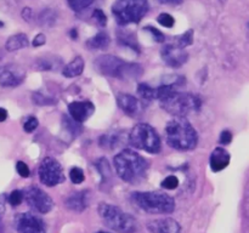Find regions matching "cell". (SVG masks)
I'll return each mask as SVG.
<instances>
[{
  "mask_svg": "<svg viewBox=\"0 0 249 233\" xmlns=\"http://www.w3.org/2000/svg\"><path fill=\"white\" fill-rule=\"evenodd\" d=\"M117 175L129 183H136L146 176L147 160L133 150H123L113 159Z\"/></svg>",
  "mask_w": 249,
  "mask_h": 233,
  "instance_id": "obj_1",
  "label": "cell"
},
{
  "mask_svg": "<svg viewBox=\"0 0 249 233\" xmlns=\"http://www.w3.org/2000/svg\"><path fill=\"white\" fill-rule=\"evenodd\" d=\"M165 138L170 147L178 150H191L198 142V135L185 116H174L165 128Z\"/></svg>",
  "mask_w": 249,
  "mask_h": 233,
  "instance_id": "obj_2",
  "label": "cell"
},
{
  "mask_svg": "<svg viewBox=\"0 0 249 233\" xmlns=\"http://www.w3.org/2000/svg\"><path fill=\"white\" fill-rule=\"evenodd\" d=\"M94 66L97 72L101 74L111 78H118V79L138 78L142 73L140 65L125 62L113 55L100 56L95 60Z\"/></svg>",
  "mask_w": 249,
  "mask_h": 233,
  "instance_id": "obj_3",
  "label": "cell"
},
{
  "mask_svg": "<svg viewBox=\"0 0 249 233\" xmlns=\"http://www.w3.org/2000/svg\"><path fill=\"white\" fill-rule=\"evenodd\" d=\"M99 215L107 227L121 233H134L138 230V222L128 213L116 205L101 203L99 205Z\"/></svg>",
  "mask_w": 249,
  "mask_h": 233,
  "instance_id": "obj_4",
  "label": "cell"
},
{
  "mask_svg": "<svg viewBox=\"0 0 249 233\" xmlns=\"http://www.w3.org/2000/svg\"><path fill=\"white\" fill-rule=\"evenodd\" d=\"M160 106L173 116H185L192 111L201 108V99L187 92H180L178 90L169 92L160 100Z\"/></svg>",
  "mask_w": 249,
  "mask_h": 233,
  "instance_id": "obj_5",
  "label": "cell"
},
{
  "mask_svg": "<svg viewBox=\"0 0 249 233\" xmlns=\"http://www.w3.org/2000/svg\"><path fill=\"white\" fill-rule=\"evenodd\" d=\"M136 205L148 214H170L175 210V200L163 192H135L131 196Z\"/></svg>",
  "mask_w": 249,
  "mask_h": 233,
  "instance_id": "obj_6",
  "label": "cell"
},
{
  "mask_svg": "<svg viewBox=\"0 0 249 233\" xmlns=\"http://www.w3.org/2000/svg\"><path fill=\"white\" fill-rule=\"evenodd\" d=\"M147 11V0H117L112 5V14L121 26L138 23Z\"/></svg>",
  "mask_w": 249,
  "mask_h": 233,
  "instance_id": "obj_7",
  "label": "cell"
},
{
  "mask_svg": "<svg viewBox=\"0 0 249 233\" xmlns=\"http://www.w3.org/2000/svg\"><path fill=\"white\" fill-rule=\"evenodd\" d=\"M129 143L138 150L148 153H158L160 150V138L157 131L146 123L136 124L129 133Z\"/></svg>",
  "mask_w": 249,
  "mask_h": 233,
  "instance_id": "obj_8",
  "label": "cell"
},
{
  "mask_svg": "<svg viewBox=\"0 0 249 233\" xmlns=\"http://www.w3.org/2000/svg\"><path fill=\"white\" fill-rule=\"evenodd\" d=\"M38 174L40 181L49 187H53L65 181L62 165L53 157H45L41 160Z\"/></svg>",
  "mask_w": 249,
  "mask_h": 233,
  "instance_id": "obj_9",
  "label": "cell"
},
{
  "mask_svg": "<svg viewBox=\"0 0 249 233\" xmlns=\"http://www.w3.org/2000/svg\"><path fill=\"white\" fill-rule=\"evenodd\" d=\"M24 200L34 211L39 214H48L53 210V201L49 194L41 188L36 186H31L23 193Z\"/></svg>",
  "mask_w": 249,
  "mask_h": 233,
  "instance_id": "obj_10",
  "label": "cell"
},
{
  "mask_svg": "<svg viewBox=\"0 0 249 233\" xmlns=\"http://www.w3.org/2000/svg\"><path fill=\"white\" fill-rule=\"evenodd\" d=\"M15 228L17 233H46L43 218L33 213H19L15 216Z\"/></svg>",
  "mask_w": 249,
  "mask_h": 233,
  "instance_id": "obj_11",
  "label": "cell"
},
{
  "mask_svg": "<svg viewBox=\"0 0 249 233\" xmlns=\"http://www.w3.org/2000/svg\"><path fill=\"white\" fill-rule=\"evenodd\" d=\"M26 78L23 68L16 65H5L0 67V85L2 87H15L22 84Z\"/></svg>",
  "mask_w": 249,
  "mask_h": 233,
  "instance_id": "obj_12",
  "label": "cell"
},
{
  "mask_svg": "<svg viewBox=\"0 0 249 233\" xmlns=\"http://www.w3.org/2000/svg\"><path fill=\"white\" fill-rule=\"evenodd\" d=\"M160 57L170 67L180 68L187 62L189 53L180 46L168 44V45L163 46V49L160 50Z\"/></svg>",
  "mask_w": 249,
  "mask_h": 233,
  "instance_id": "obj_13",
  "label": "cell"
},
{
  "mask_svg": "<svg viewBox=\"0 0 249 233\" xmlns=\"http://www.w3.org/2000/svg\"><path fill=\"white\" fill-rule=\"evenodd\" d=\"M94 111V104L89 101H75L68 106L71 118L77 123H83V121L88 120L92 116Z\"/></svg>",
  "mask_w": 249,
  "mask_h": 233,
  "instance_id": "obj_14",
  "label": "cell"
},
{
  "mask_svg": "<svg viewBox=\"0 0 249 233\" xmlns=\"http://www.w3.org/2000/svg\"><path fill=\"white\" fill-rule=\"evenodd\" d=\"M117 103H118L119 108L126 113L128 116H138L141 111H142V103L138 97L133 96L129 94H118L117 95Z\"/></svg>",
  "mask_w": 249,
  "mask_h": 233,
  "instance_id": "obj_15",
  "label": "cell"
},
{
  "mask_svg": "<svg viewBox=\"0 0 249 233\" xmlns=\"http://www.w3.org/2000/svg\"><path fill=\"white\" fill-rule=\"evenodd\" d=\"M148 231L151 233H180L181 227L174 218L165 217L148 223Z\"/></svg>",
  "mask_w": 249,
  "mask_h": 233,
  "instance_id": "obj_16",
  "label": "cell"
},
{
  "mask_svg": "<svg viewBox=\"0 0 249 233\" xmlns=\"http://www.w3.org/2000/svg\"><path fill=\"white\" fill-rule=\"evenodd\" d=\"M231 155L225 148L223 147H216L215 150L212 152L211 159H209V164H211V169L214 172H219L228 167L230 164Z\"/></svg>",
  "mask_w": 249,
  "mask_h": 233,
  "instance_id": "obj_17",
  "label": "cell"
},
{
  "mask_svg": "<svg viewBox=\"0 0 249 233\" xmlns=\"http://www.w3.org/2000/svg\"><path fill=\"white\" fill-rule=\"evenodd\" d=\"M66 206L74 213H82L87 208V193L77 192L66 199Z\"/></svg>",
  "mask_w": 249,
  "mask_h": 233,
  "instance_id": "obj_18",
  "label": "cell"
},
{
  "mask_svg": "<svg viewBox=\"0 0 249 233\" xmlns=\"http://www.w3.org/2000/svg\"><path fill=\"white\" fill-rule=\"evenodd\" d=\"M29 44L28 40V36L27 34L24 33H18V34H15V35H11L9 39L6 40L5 43V49L10 52L12 51H17V50H21V49L27 48Z\"/></svg>",
  "mask_w": 249,
  "mask_h": 233,
  "instance_id": "obj_19",
  "label": "cell"
},
{
  "mask_svg": "<svg viewBox=\"0 0 249 233\" xmlns=\"http://www.w3.org/2000/svg\"><path fill=\"white\" fill-rule=\"evenodd\" d=\"M84 60H83L80 56H77V57L73 58L62 70V74L65 75L66 78H74L78 77L83 73L84 70Z\"/></svg>",
  "mask_w": 249,
  "mask_h": 233,
  "instance_id": "obj_20",
  "label": "cell"
},
{
  "mask_svg": "<svg viewBox=\"0 0 249 233\" xmlns=\"http://www.w3.org/2000/svg\"><path fill=\"white\" fill-rule=\"evenodd\" d=\"M109 41H111V39H109L108 34L106 32H100L88 40L87 45L90 50H105V49L108 48Z\"/></svg>",
  "mask_w": 249,
  "mask_h": 233,
  "instance_id": "obj_21",
  "label": "cell"
},
{
  "mask_svg": "<svg viewBox=\"0 0 249 233\" xmlns=\"http://www.w3.org/2000/svg\"><path fill=\"white\" fill-rule=\"evenodd\" d=\"M138 95L142 100H147V101L157 100V89L147 84H140L138 86Z\"/></svg>",
  "mask_w": 249,
  "mask_h": 233,
  "instance_id": "obj_22",
  "label": "cell"
},
{
  "mask_svg": "<svg viewBox=\"0 0 249 233\" xmlns=\"http://www.w3.org/2000/svg\"><path fill=\"white\" fill-rule=\"evenodd\" d=\"M118 41L124 46H129L133 50L139 51V44L138 40H136L135 35H133L131 33H128V32H122V33L118 34Z\"/></svg>",
  "mask_w": 249,
  "mask_h": 233,
  "instance_id": "obj_23",
  "label": "cell"
},
{
  "mask_svg": "<svg viewBox=\"0 0 249 233\" xmlns=\"http://www.w3.org/2000/svg\"><path fill=\"white\" fill-rule=\"evenodd\" d=\"M56 18L57 16H56L55 11H53L51 9H45L39 15V23L44 27H51L55 24Z\"/></svg>",
  "mask_w": 249,
  "mask_h": 233,
  "instance_id": "obj_24",
  "label": "cell"
},
{
  "mask_svg": "<svg viewBox=\"0 0 249 233\" xmlns=\"http://www.w3.org/2000/svg\"><path fill=\"white\" fill-rule=\"evenodd\" d=\"M96 167H97V170H99L100 174H101L102 181L106 182L107 180L111 179L112 171H111V167H109V164H108V162H107L106 158H101V159L97 160Z\"/></svg>",
  "mask_w": 249,
  "mask_h": 233,
  "instance_id": "obj_25",
  "label": "cell"
},
{
  "mask_svg": "<svg viewBox=\"0 0 249 233\" xmlns=\"http://www.w3.org/2000/svg\"><path fill=\"white\" fill-rule=\"evenodd\" d=\"M67 2L73 11L79 12L89 7L94 2V0H67Z\"/></svg>",
  "mask_w": 249,
  "mask_h": 233,
  "instance_id": "obj_26",
  "label": "cell"
},
{
  "mask_svg": "<svg viewBox=\"0 0 249 233\" xmlns=\"http://www.w3.org/2000/svg\"><path fill=\"white\" fill-rule=\"evenodd\" d=\"M70 177H71V180H72L73 183H75V184L82 183V182H84V180H85L84 171H83V170L78 166H74L71 169Z\"/></svg>",
  "mask_w": 249,
  "mask_h": 233,
  "instance_id": "obj_27",
  "label": "cell"
},
{
  "mask_svg": "<svg viewBox=\"0 0 249 233\" xmlns=\"http://www.w3.org/2000/svg\"><path fill=\"white\" fill-rule=\"evenodd\" d=\"M192 41H194V31H192V29H189V31L185 32V33L178 39V46L185 49L186 46L191 45Z\"/></svg>",
  "mask_w": 249,
  "mask_h": 233,
  "instance_id": "obj_28",
  "label": "cell"
},
{
  "mask_svg": "<svg viewBox=\"0 0 249 233\" xmlns=\"http://www.w3.org/2000/svg\"><path fill=\"white\" fill-rule=\"evenodd\" d=\"M178 186H179V179L174 175L165 177L162 181V187L165 189H175Z\"/></svg>",
  "mask_w": 249,
  "mask_h": 233,
  "instance_id": "obj_29",
  "label": "cell"
},
{
  "mask_svg": "<svg viewBox=\"0 0 249 233\" xmlns=\"http://www.w3.org/2000/svg\"><path fill=\"white\" fill-rule=\"evenodd\" d=\"M23 199H24L23 192L16 189V191H12L11 193H10L9 203L11 204L12 206H17L22 203V200H23Z\"/></svg>",
  "mask_w": 249,
  "mask_h": 233,
  "instance_id": "obj_30",
  "label": "cell"
},
{
  "mask_svg": "<svg viewBox=\"0 0 249 233\" xmlns=\"http://www.w3.org/2000/svg\"><path fill=\"white\" fill-rule=\"evenodd\" d=\"M158 23L162 24L163 27H167V28H172L175 23L174 17L170 16L169 14H160V16L157 17Z\"/></svg>",
  "mask_w": 249,
  "mask_h": 233,
  "instance_id": "obj_31",
  "label": "cell"
},
{
  "mask_svg": "<svg viewBox=\"0 0 249 233\" xmlns=\"http://www.w3.org/2000/svg\"><path fill=\"white\" fill-rule=\"evenodd\" d=\"M92 17H94V19L100 27H105L107 24V17L102 10L95 9L94 12H92Z\"/></svg>",
  "mask_w": 249,
  "mask_h": 233,
  "instance_id": "obj_32",
  "label": "cell"
},
{
  "mask_svg": "<svg viewBox=\"0 0 249 233\" xmlns=\"http://www.w3.org/2000/svg\"><path fill=\"white\" fill-rule=\"evenodd\" d=\"M38 119L36 116H29L28 119L26 120V123L23 124V129L26 133H33L36 128H38Z\"/></svg>",
  "mask_w": 249,
  "mask_h": 233,
  "instance_id": "obj_33",
  "label": "cell"
},
{
  "mask_svg": "<svg viewBox=\"0 0 249 233\" xmlns=\"http://www.w3.org/2000/svg\"><path fill=\"white\" fill-rule=\"evenodd\" d=\"M33 101L34 103L39 104V106H45V104H51L55 102L50 97H45L44 95H41L40 92H36V94L33 95Z\"/></svg>",
  "mask_w": 249,
  "mask_h": 233,
  "instance_id": "obj_34",
  "label": "cell"
},
{
  "mask_svg": "<svg viewBox=\"0 0 249 233\" xmlns=\"http://www.w3.org/2000/svg\"><path fill=\"white\" fill-rule=\"evenodd\" d=\"M146 29L150 32L151 35H152V38L155 39L157 43H163V41H164L165 36H164V34L160 31V29L155 28V27H146Z\"/></svg>",
  "mask_w": 249,
  "mask_h": 233,
  "instance_id": "obj_35",
  "label": "cell"
},
{
  "mask_svg": "<svg viewBox=\"0 0 249 233\" xmlns=\"http://www.w3.org/2000/svg\"><path fill=\"white\" fill-rule=\"evenodd\" d=\"M16 170H17V172H18L19 176H22V177L29 176V169H28V166H27L26 163L17 162L16 163Z\"/></svg>",
  "mask_w": 249,
  "mask_h": 233,
  "instance_id": "obj_36",
  "label": "cell"
},
{
  "mask_svg": "<svg viewBox=\"0 0 249 233\" xmlns=\"http://www.w3.org/2000/svg\"><path fill=\"white\" fill-rule=\"evenodd\" d=\"M219 141H220L221 145L224 146L231 143V141H232V133H231V131L224 130L223 133H220V138H219Z\"/></svg>",
  "mask_w": 249,
  "mask_h": 233,
  "instance_id": "obj_37",
  "label": "cell"
},
{
  "mask_svg": "<svg viewBox=\"0 0 249 233\" xmlns=\"http://www.w3.org/2000/svg\"><path fill=\"white\" fill-rule=\"evenodd\" d=\"M6 196L5 194H0V233H1V220L4 216L5 211V204H6Z\"/></svg>",
  "mask_w": 249,
  "mask_h": 233,
  "instance_id": "obj_38",
  "label": "cell"
},
{
  "mask_svg": "<svg viewBox=\"0 0 249 233\" xmlns=\"http://www.w3.org/2000/svg\"><path fill=\"white\" fill-rule=\"evenodd\" d=\"M45 41H46V38H45V35H44V34H38V35H36V38L33 39V46L34 48H38V46H41V45H44V44H45Z\"/></svg>",
  "mask_w": 249,
  "mask_h": 233,
  "instance_id": "obj_39",
  "label": "cell"
},
{
  "mask_svg": "<svg viewBox=\"0 0 249 233\" xmlns=\"http://www.w3.org/2000/svg\"><path fill=\"white\" fill-rule=\"evenodd\" d=\"M22 17H23L26 21H29L32 17V10L29 7H24L23 11H22Z\"/></svg>",
  "mask_w": 249,
  "mask_h": 233,
  "instance_id": "obj_40",
  "label": "cell"
},
{
  "mask_svg": "<svg viewBox=\"0 0 249 233\" xmlns=\"http://www.w3.org/2000/svg\"><path fill=\"white\" fill-rule=\"evenodd\" d=\"M160 4H169V5H179L181 4L182 0H157Z\"/></svg>",
  "mask_w": 249,
  "mask_h": 233,
  "instance_id": "obj_41",
  "label": "cell"
},
{
  "mask_svg": "<svg viewBox=\"0 0 249 233\" xmlns=\"http://www.w3.org/2000/svg\"><path fill=\"white\" fill-rule=\"evenodd\" d=\"M6 118H7V112H6V109L0 108V123H1V121L6 120Z\"/></svg>",
  "mask_w": 249,
  "mask_h": 233,
  "instance_id": "obj_42",
  "label": "cell"
},
{
  "mask_svg": "<svg viewBox=\"0 0 249 233\" xmlns=\"http://www.w3.org/2000/svg\"><path fill=\"white\" fill-rule=\"evenodd\" d=\"M71 34H72V38H73V39L77 38V31H75V29H72V32H71Z\"/></svg>",
  "mask_w": 249,
  "mask_h": 233,
  "instance_id": "obj_43",
  "label": "cell"
},
{
  "mask_svg": "<svg viewBox=\"0 0 249 233\" xmlns=\"http://www.w3.org/2000/svg\"><path fill=\"white\" fill-rule=\"evenodd\" d=\"M219 1H220V2H221V4H225V2H226V1H228V0H219Z\"/></svg>",
  "mask_w": 249,
  "mask_h": 233,
  "instance_id": "obj_44",
  "label": "cell"
},
{
  "mask_svg": "<svg viewBox=\"0 0 249 233\" xmlns=\"http://www.w3.org/2000/svg\"><path fill=\"white\" fill-rule=\"evenodd\" d=\"M97 233H106V232H97Z\"/></svg>",
  "mask_w": 249,
  "mask_h": 233,
  "instance_id": "obj_45",
  "label": "cell"
}]
</instances>
